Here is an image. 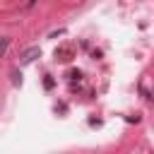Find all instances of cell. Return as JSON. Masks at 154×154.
Masks as SVG:
<instances>
[{
	"label": "cell",
	"instance_id": "cell-1",
	"mask_svg": "<svg viewBox=\"0 0 154 154\" xmlns=\"http://www.w3.org/2000/svg\"><path fill=\"white\" fill-rule=\"evenodd\" d=\"M38 53H41L38 48H29V51H24V55H22V63H31V60H34Z\"/></svg>",
	"mask_w": 154,
	"mask_h": 154
}]
</instances>
